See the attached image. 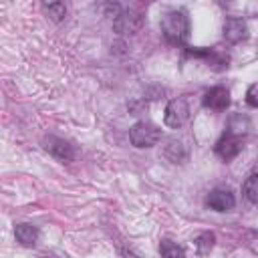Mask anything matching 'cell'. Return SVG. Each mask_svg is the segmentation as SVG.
Listing matches in <instances>:
<instances>
[{
    "instance_id": "3",
    "label": "cell",
    "mask_w": 258,
    "mask_h": 258,
    "mask_svg": "<svg viewBox=\"0 0 258 258\" xmlns=\"http://www.w3.org/2000/svg\"><path fill=\"white\" fill-rule=\"evenodd\" d=\"M187 115H189V109H187V103L185 99H173L167 103L165 107V115H163V123L171 129H177L181 127L185 121H187Z\"/></svg>"
},
{
    "instance_id": "13",
    "label": "cell",
    "mask_w": 258,
    "mask_h": 258,
    "mask_svg": "<svg viewBox=\"0 0 258 258\" xmlns=\"http://www.w3.org/2000/svg\"><path fill=\"white\" fill-rule=\"evenodd\" d=\"M242 189H244V196H246L248 202L258 204V173L248 175L246 181H244V185H242Z\"/></svg>"
},
{
    "instance_id": "14",
    "label": "cell",
    "mask_w": 258,
    "mask_h": 258,
    "mask_svg": "<svg viewBox=\"0 0 258 258\" xmlns=\"http://www.w3.org/2000/svg\"><path fill=\"white\" fill-rule=\"evenodd\" d=\"M214 242H216V236L212 232H204V234H200L196 238V248L204 256V254H210V250L214 248Z\"/></svg>"
},
{
    "instance_id": "15",
    "label": "cell",
    "mask_w": 258,
    "mask_h": 258,
    "mask_svg": "<svg viewBox=\"0 0 258 258\" xmlns=\"http://www.w3.org/2000/svg\"><path fill=\"white\" fill-rule=\"evenodd\" d=\"M44 10L54 22H60L64 18V14H67V8H64L62 2H48V4H44Z\"/></svg>"
},
{
    "instance_id": "11",
    "label": "cell",
    "mask_w": 258,
    "mask_h": 258,
    "mask_svg": "<svg viewBox=\"0 0 258 258\" xmlns=\"http://www.w3.org/2000/svg\"><path fill=\"white\" fill-rule=\"evenodd\" d=\"M163 155H165L169 161L177 163V161H183V159H185V149H183L181 141H177V139H167L165 149H163Z\"/></svg>"
},
{
    "instance_id": "8",
    "label": "cell",
    "mask_w": 258,
    "mask_h": 258,
    "mask_svg": "<svg viewBox=\"0 0 258 258\" xmlns=\"http://www.w3.org/2000/svg\"><path fill=\"white\" fill-rule=\"evenodd\" d=\"M206 204L216 212H228L236 206V200L230 189H214V191H210Z\"/></svg>"
},
{
    "instance_id": "7",
    "label": "cell",
    "mask_w": 258,
    "mask_h": 258,
    "mask_svg": "<svg viewBox=\"0 0 258 258\" xmlns=\"http://www.w3.org/2000/svg\"><path fill=\"white\" fill-rule=\"evenodd\" d=\"M242 149V141L238 135H232V133H226L218 143H216V153L224 159V161H230L232 157H236Z\"/></svg>"
},
{
    "instance_id": "9",
    "label": "cell",
    "mask_w": 258,
    "mask_h": 258,
    "mask_svg": "<svg viewBox=\"0 0 258 258\" xmlns=\"http://www.w3.org/2000/svg\"><path fill=\"white\" fill-rule=\"evenodd\" d=\"M246 34H248V26H246V22L242 18H238V16L226 18V22H224V38L228 42H240V40L246 38Z\"/></svg>"
},
{
    "instance_id": "10",
    "label": "cell",
    "mask_w": 258,
    "mask_h": 258,
    "mask_svg": "<svg viewBox=\"0 0 258 258\" xmlns=\"http://www.w3.org/2000/svg\"><path fill=\"white\" fill-rule=\"evenodd\" d=\"M14 236L20 244L24 246H34L38 240V230L32 224H16L14 226Z\"/></svg>"
},
{
    "instance_id": "4",
    "label": "cell",
    "mask_w": 258,
    "mask_h": 258,
    "mask_svg": "<svg viewBox=\"0 0 258 258\" xmlns=\"http://www.w3.org/2000/svg\"><path fill=\"white\" fill-rule=\"evenodd\" d=\"M44 149L52 155V157H56L58 161H62V163H69V161H73V157H75V149H73V145H69L64 139H58V137H44Z\"/></svg>"
},
{
    "instance_id": "5",
    "label": "cell",
    "mask_w": 258,
    "mask_h": 258,
    "mask_svg": "<svg viewBox=\"0 0 258 258\" xmlns=\"http://www.w3.org/2000/svg\"><path fill=\"white\" fill-rule=\"evenodd\" d=\"M202 103H204V107H208V109L224 111V109H228V105H230V93H228V89H224V87H212L210 91L204 93Z\"/></svg>"
},
{
    "instance_id": "16",
    "label": "cell",
    "mask_w": 258,
    "mask_h": 258,
    "mask_svg": "<svg viewBox=\"0 0 258 258\" xmlns=\"http://www.w3.org/2000/svg\"><path fill=\"white\" fill-rule=\"evenodd\" d=\"M246 103L250 107H258V83L250 85L248 91H246Z\"/></svg>"
},
{
    "instance_id": "12",
    "label": "cell",
    "mask_w": 258,
    "mask_h": 258,
    "mask_svg": "<svg viewBox=\"0 0 258 258\" xmlns=\"http://www.w3.org/2000/svg\"><path fill=\"white\" fill-rule=\"evenodd\" d=\"M159 254H161V258H185V250L167 238H163L159 242Z\"/></svg>"
},
{
    "instance_id": "1",
    "label": "cell",
    "mask_w": 258,
    "mask_h": 258,
    "mask_svg": "<svg viewBox=\"0 0 258 258\" xmlns=\"http://www.w3.org/2000/svg\"><path fill=\"white\" fill-rule=\"evenodd\" d=\"M161 32L163 36L173 42V44H181L187 40L189 36V18L185 10H167L161 18Z\"/></svg>"
},
{
    "instance_id": "17",
    "label": "cell",
    "mask_w": 258,
    "mask_h": 258,
    "mask_svg": "<svg viewBox=\"0 0 258 258\" xmlns=\"http://www.w3.org/2000/svg\"><path fill=\"white\" fill-rule=\"evenodd\" d=\"M44 258H48V256H44Z\"/></svg>"
},
{
    "instance_id": "6",
    "label": "cell",
    "mask_w": 258,
    "mask_h": 258,
    "mask_svg": "<svg viewBox=\"0 0 258 258\" xmlns=\"http://www.w3.org/2000/svg\"><path fill=\"white\" fill-rule=\"evenodd\" d=\"M143 24V16L139 12H133V10H125V12H119L117 18H115V28L123 34H131V32H137Z\"/></svg>"
},
{
    "instance_id": "2",
    "label": "cell",
    "mask_w": 258,
    "mask_h": 258,
    "mask_svg": "<svg viewBox=\"0 0 258 258\" xmlns=\"http://www.w3.org/2000/svg\"><path fill=\"white\" fill-rule=\"evenodd\" d=\"M161 137V129L151 121H137L129 129V141L135 147H153Z\"/></svg>"
}]
</instances>
